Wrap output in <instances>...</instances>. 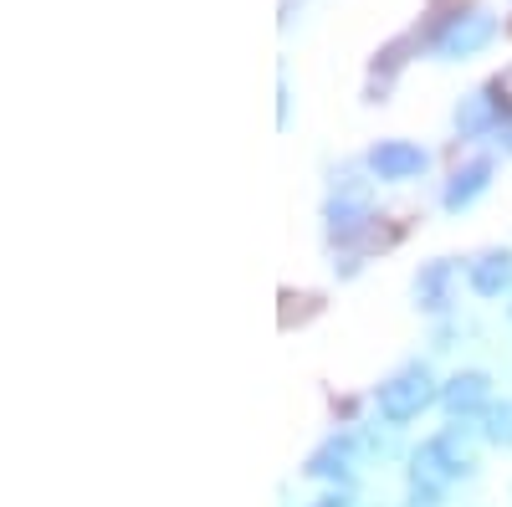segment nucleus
Returning a JSON list of instances; mask_svg holds the SVG:
<instances>
[{"instance_id": "nucleus-7", "label": "nucleus", "mask_w": 512, "mask_h": 507, "mask_svg": "<svg viewBox=\"0 0 512 507\" xmlns=\"http://www.w3.org/2000/svg\"><path fill=\"white\" fill-rule=\"evenodd\" d=\"M477 400H482V379H477V374L456 379V390H451V405H456V410H466V405H477Z\"/></svg>"}, {"instance_id": "nucleus-2", "label": "nucleus", "mask_w": 512, "mask_h": 507, "mask_svg": "<svg viewBox=\"0 0 512 507\" xmlns=\"http://www.w3.org/2000/svg\"><path fill=\"white\" fill-rule=\"evenodd\" d=\"M492 31H497V21L487 11H466V16H456L441 31V52L446 57H472V52H482L487 41H492Z\"/></svg>"}, {"instance_id": "nucleus-1", "label": "nucleus", "mask_w": 512, "mask_h": 507, "mask_svg": "<svg viewBox=\"0 0 512 507\" xmlns=\"http://www.w3.org/2000/svg\"><path fill=\"white\" fill-rule=\"evenodd\" d=\"M425 400H431V379H425V369H410V374L390 379V385L379 390V410L390 415V420H410V415H420Z\"/></svg>"}, {"instance_id": "nucleus-5", "label": "nucleus", "mask_w": 512, "mask_h": 507, "mask_svg": "<svg viewBox=\"0 0 512 507\" xmlns=\"http://www.w3.org/2000/svg\"><path fill=\"white\" fill-rule=\"evenodd\" d=\"M507 277H512L507 257H482V262L472 267V287H477V292H497Z\"/></svg>"}, {"instance_id": "nucleus-8", "label": "nucleus", "mask_w": 512, "mask_h": 507, "mask_svg": "<svg viewBox=\"0 0 512 507\" xmlns=\"http://www.w3.org/2000/svg\"><path fill=\"white\" fill-rule=\"evenodd\" d=\"M497 103H507V108H512V67L497 77Z\"/></svg>"}, {"instance_id": "nucleus-3", "label": "nucleus", "mask_w": 512, "mask_h": 507, "mask_svg": "<svg viewBox=\"0 0 512 507\" xmlns=\"http://www.w3.org/2000/svg\"><path fill=\"white\" fill-rule=\"evenodd\" d=\"M369 164H374L379 180H405V175H420V169H425V154L415 144H379L369 154Z\"/></svg>"}, {"instance_id": "nucleus-4", "label": "nucleus", "mask_w": 512, "mask_h": 507, "mask_svg": "<svg viewBox=\"0 0 512 507\" xmlns=\"http://www.w3.org/2000/svg\"><path fill=\"white\" fill-rule=\"evenodd\" d=\"M492 118H497V98H487V93H472V98L461 103V113H456L461 134H482Z\"/></svg>"}, {"instance_id": "nucleus-6", "label": "nucleus", "mask_w": 512, "mask_h": 507, "mask_svg": "<svg viewBox=\"0 0 512 507\" xmlns=\"http://www.w3.org/2000/svg\"><path fill=\"white\" fill-rule=\"evenodd\" d=\"M482 185H487V164H472V169H466V175H456V185L446 190V205H466Z\"/></svg>"}]
</instances>
